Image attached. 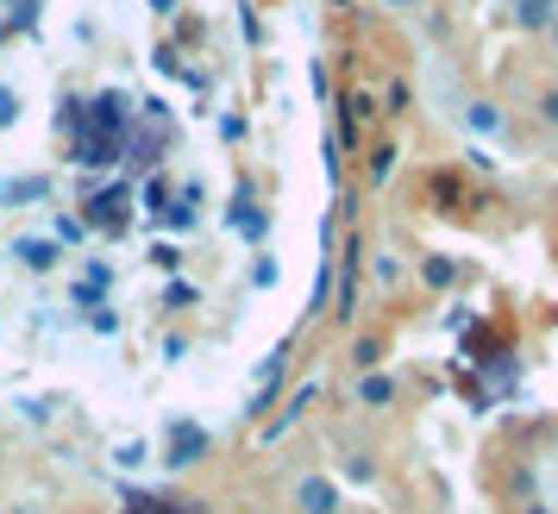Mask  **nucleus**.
<instances>
[{"mask_svg":"<svg viewBox=\"0 0 558 514\" xmlns=\"http://www.w3.org/2000/svg\"><path fill=\"white\" fill-rule=\"evenodd\" d=\"M295 502H302V514H339V495H332L327 477H307V484L295 489Z\"/></svg>","mask_w":558,"mask_h":514,"instance_id":"2","label":"nucleus"},{"mask_svg":"<svg viewBox=\"0 0 558 514\" xmlns=\"http://www.w3.org/2000/svg\"><path fill=\"white\" fill-rule=\"evenodd\" d=\"M88 227H126V188H101L88 207Z\"/></svg>","mask_w":558,"mask_h":514,"instance_id":"1","label":"nucleus"},{"mask_svg":"<svg viewBox=\"0 0 558 514\" xmlns=\"http://www.w3.org/2000/svg\"><path fill=\"white\" fill-rule=\"evenodd\" d=\"M13 113H20V95H7V88H0V120H13Z\"/></svg>","mask_w":558,"mask_h":514,"instance_id":"10","label":"nucleus"},{"mask_svg":"<svg viewBox=\"0 0 558 514\" xmlns=\"http://www.w3.org/2000/svg\"><path fill=\"white\" fill-rule=\"evenodd\" d=\"M257 514H270V509H257Z\"/></svg>","mask_w":558,"mask_h":514,"instance_id":"14","label":"nucleus"},{"mask_svg":"<svg viewBox=\"0 0 558 514\" xmlns=\"http://www.w3.org/2000/svg\"><path fill=\"white\" fill-rule=\"evenodd\" d=\"M546 20H553V0H521V7H514V26L521 32H539Z\"/></svg>","mask_w":558,"mask_h":514,"instance_id":"6","label":"nucleus"},{"mask_svg":"<svg viewBox=\"0 0 558 514\" xmlns=\"http://www.w3.org/2000/svg\"><path fill=\"white\" fill-rule=\"evenodd\" d=\"M539 113H546V126H558V95H546V101H539Z\"/></svg>","mask_w":558,"mask_h":514,"instance_id":"11","label":"nucleus"},{"mask_svg":"<svg viewBox=\"0 0 558 514\" xmlns=\"http://www.w3.org/2000/svg\"><path fill=\"white\" fill-rule=\"evenodd\" d=\"M45 195H51L45 176H26V182H7V188H0V201H45Z\"/></svg>","mask_w":558,"mask_h":514,"instance_id":"5","label":"nucleus"},{"mask_svg":"<svg viewBox=\"0 0 558 514\" xmlns=\"http://www.w3.org/2000/svg\"><path fill=\"white\" fill-rule=\"evenodd\" d=\"M471 126H477V132H496V126H502V113H496V107H471Z\"/></svg>","mask_w":558,"mask_h":514,"instance_id":"8","label":"nucleus"},{"mask_svg":"<svg viewBox=\"0 0 558 514\" xmlns=\"http://www.w3.org/2000/svg\"><path fill=\"white\" fill-rule=\"evenodd\" d=\"M527 514H553V509H527Z\"/></svg>","mask_w":558,"mask_h":514,"instance_id":"13","label":"nucleus"},{"mask_svg":"<svg viewBox=\"0 0 558 514\" xmlns=\"http://www.w3.org/2000/svg\"><path fill=\"white\" fill-rule=\"evenodd\" d=\"M13 257L32 264V270H51V264H57V252L45 245V238H13Z\"/></svg>","mask_w":558,"mask_h":514,"instance_id":"4","label":"nucleus"},{"mask_svg":"<svg viewBox=\"0 0 558 514\" xmlns=\"http://www.w3.org/2000/svg\"><path fill=\"white\" fill-rule=\"evenodd\" d=\"M377 358H383V345H377V339H364V345H357V370H371Z\"/></svg>","mask_w":558,"mask_h":514,"instance_id":"9","label":"nucleus"},{"mask_svg":"<svg viewBox=\"0 0 558 514\" xmlns=\"http://www.w3.org/2000/svg\"><path fill=\"white\" fill-rule=\"evenodd\" d=\"M389 395H396V383H389V377H357V402H371V408H383Z\"/></svg>","mask_w":558,"mask_h":514,"instance_id":"7","label":"nucleus"},{"mask_svg":"<svg viewBox=\"0 0 558 514\" xmlns=\"http://www.w3.org/2000/svg\"><path fill=\"white\" fill-rule=\"evenodd\" d=\"M383 7H421V0H383Z\"/></svg>","mask_w":558,"mask_h":514,"instance_id":"12","label":"nucleus"},{"mask_svg":"<svg viewBox=\"0 0 558 514\" xmlns=\"http://www.w3.org/2000/svg\"><path fill=\"white\" fill-rule=\"evenodd\" d=\"M202 452H207V433H195V427H177V445H170L163 458H170V464H195Z\"/></svg>","mask_w":558,"mask_h":514,"instance_id":"3","label":"nucleus"}]
</instances>
